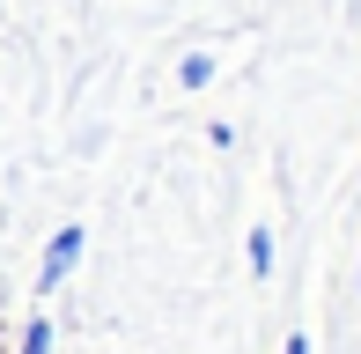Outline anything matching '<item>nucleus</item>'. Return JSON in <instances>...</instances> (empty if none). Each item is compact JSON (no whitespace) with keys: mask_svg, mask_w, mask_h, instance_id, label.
<instances>
[{"mask_svg":"<svg viewBox=\"0 0 361 354\" xmlns=\"http://www.w3.org/2000/svg\"><path fill=\"white\" fill-rule=\"evenodd\" d=\"M288 354H302V340H295V347H288Z\"/></svg>","mask_w":361,"mask_h":354,"instance_id":"f257e3e1","label":"nucleus"}]
</instances>
